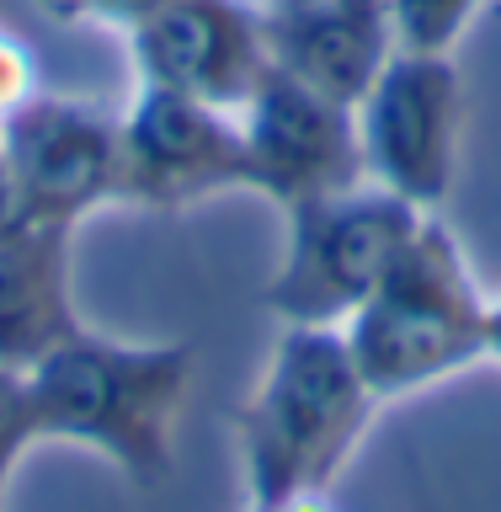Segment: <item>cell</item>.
I'll list each match as a JSON object with an SVG mask.
<instances>
[{
    "instance_id": "obj_8",
    "label": "cell",
    "mask_w": 501,
    "mask_h": 512,
    "mask_svg": "<svg viewBox=\"0 0 501 512\" xmlns=\"http://www.w3.org/2000/svg\"><path fill=\"white\" fill-rule=\"evenodd\" d=\"M0 160L22 219L75 224L112 198L118 176V118L75 96L32 91L0 123Z\"/></svg>"
},
{
    "instance_id": "obj_11",
    "label": "cell",
    "mask_w": 501,
    "mask_h": 512,
    "mask_svg": "<svg viewBox=\"0 0 501 512\" xmlns=\"http://www.w3.org/2000/svg\"><path fill=\"white\" fill-rule=\"evenodd\" d=\"M70 224L22 219L0 235V363L32 374L48 352L80 336L70 288Z\"/></svg>"
},
{
    "instance_id": "obj_15",
    "label": "cell",
    "mask_w": 501,
    "mask_h": 512,
    "mask_svg": "<svg viewBox=\"0 0 501 512\" xmlns=\"http://www.w3.org/2000/svg\"><path fill=\"white\" fill-rule=\"evenodd\" d=\"M22 224V208H16V192H11V176H6V160H0V235Z\"/></svg>"
},
{
    "instance_id": "obj_16",
    "label": "cell",
    "mask_w": 501,
    "mask_h": 512,
    "mask_svg": "<svg viewBox=\"0 0 501 512\" xmlns=\"http://www.w3.org/2000/svg\"><path fill=\"white\" fill-rule=\"evenodd\" d=\"M486 358L501 363V294L486 299Z\"/></svg>"
},
{
    "instance_id": "obj_12",
    "label": "cell",
    "mask_w": 501,
    "mask_h": 512,
    "mask_svg": "<svg viewBox=\"0 0 501 512\" xmlns=\"http://www.w3.org/2000/svg\"><path fill=\"white\" fill-rule=\"evenodd\" d=\"M395 32V54H438L454 59L459 38L470 32L480 0H384Z\"/></svg>"
},
{
    "instance_id": "obj_9",
    "label": "cell",
    "mask_w": 501,
    "mask_h": 512,
    "mask_svg": "<svg viewBox=\"0 0 501 512\" xmlns=\"http://www.w3.org/2000/svg\"><path fill=\"white\" fill-rule=\"evenodd\" d=\"M144 86L240 112L267 75V27L246 0H155L128 27Z\"/></svg>"
},
{
    "instance_id": "obj_2",
    "label": "cell",
    "mask_w": 501,
    "mask_h": 512,
    "mask_svg": "<svg viewBox=\"0 0 501 512\" xmlns=\"http://www.w3.org/2000/svg\"><path fill=\"white\" fill-rule=\"evenodd\" d=\"M368 384L342 326H283L278 347L235 411L251 512L326 491L368 422Z\"/></svg>"
},
{
    "instance_id": "obj_10",
    "label": "cell",
    "mask_w": 501,
    "mask_h": 512,
    "mask_svg": "<svg viewBox=\"0 0 501 512\" xmlns=\"http://www.w3.org/2000/svg\"><path fill=\"white\" fill-rule=\"evenodd\" d=\"M262 27L272 64L342 107H358L395 54L384 0H267Z\"/></svg>"
},
{
    "instance_id": "obj_3",
    "label": "cell",
    "mask_w": 501,
    "mask_h": 512,
    "mask_svg": "<svg viewBox=\"0 0 501 512\" xmlns=\"http://www.w3.org/2000/svg\"><path fill=\"white\" fill-rule=\"evenodd\" d=\"M342 336L374 400L411 395L486 358V294L443 219L422 214L406 251Z\"/></svg>"
},
{
    "instance_id": "obj_6",
    "label": "cell",
    "mask_w": 501,
    "mask_h": 512,
    "mask_svg": "<svg viewBox=\"0 0 501 512\" xmlns=\"http://www.w3.org/2000/svg\"><path fill=\"white\" fill-rule=\"evenodd\" d=\"M230 187H251L235 112L166 86H139L134 107L118 118L112 198L139 208H187Z\"/></svg>"
},
{
    "instance_id": "obj_13",
    "label": "cell",
    "mask_w": 501,
    "mask_h": 512,
    "mask_svg": "<svg viewBox=\"0 0 501 512\" xmlns=\"http://www.w3.org/2000/svg\"><path fill=\"white\" fill-rule=\"evenodd\" d=\"M38 443V406H32V379L22 368L0 363V496L11 486V470Z\"/></svg>"
},
{
    "instance_id": "obj_14",
    "label": "cell",
    "mask_w": 501,
    "mask_h": 512,
    "mask_svg": "<svg viewBox=\"0 0 501 512\" xmlns=\"http://www.w3.org/2000/svg\"><path fill=\"white\" fill-rule=\"evenodd\" d=\"M32 91H38V64H32L27 43L16 38L11 27H0V123H6Z\"/></svg>"
},
{
    "instance_id": "obj_4",
    "label": "cell",
    "mask_w": 501,
    "mask_h": 512,
    "mask_svg": "<svg viewBox=\"0 0 501 512\" xmlns=\"http://www.w3.org/2000/svg\"><path fill=\"white\" fill-rule=\"evenodd\" d=\"M416 224L422 208L374 182L288 208V246L262 294L267 310L283 326H347L406 251Z\"/></svg>"
},
{
    "instance_id": "obj_7",
    "label": "cell",
    "mask_w": 501,
    "mask_h": 512,
    "mask_svg": "<svg viewBox=\"0 0 501 512\" xmlns=\"http://www.w3.org/2000/svg\"><path fill=\"white\" fill-rule=\"evenodd\" d=\"M235 118L246 134L251 192H262L278 208H299L368 182L352 107L320 96L278 64H267L262 86L246 96Z\"/></svg>"
},
{
    "instance_id": "obj_5",
    "label": "cell",
    "mask_w": 501,
    "mask_h": 512,
    "mask_svg": "<svg viewBox=\"0 0 501 512\" xmlns=\"http://www.w3.org/2000/svg\"><path fill=\"white\" fill-rule=\"evenodd\" d=\"M363 176L400 203L432 214L459 171L464 144V80L454 59L390 54L379 80L352 107Z\"/></svg>"
},
{
    "instance_id": "obj_17",
    "label": "cell",
    "mask_w": 501,
    "mask_h": 512,
    "mask_svg": "<svg viewBox=\"0 0 501 512\" xmlns=\"http://www.w3.org/2000/svg\"><path fill=\"white\" fill-rule=\"evenodd\" d=\"M272 512H331V507H326V496H320V491H310V496H294V502H283Z\"/></svg>"
},
{
    "instance_id": "obj_1",
    "label": "cell",
    "mask_w": 501,
    "mask_h": 512,
    "mask_svg": "<svg viewBox=\"0 0 501 512\" xmlns=\"http://www.w3.org/2000/svg\"><path fill=\"white\" fill-rule=\"evenodd\" d=\"M192 363L198 358L187 342H118L80 331L27 374L38 438L80 443L112 459L139 491L166 486L176 470Z\"/></svg>"
}]
</instances>
